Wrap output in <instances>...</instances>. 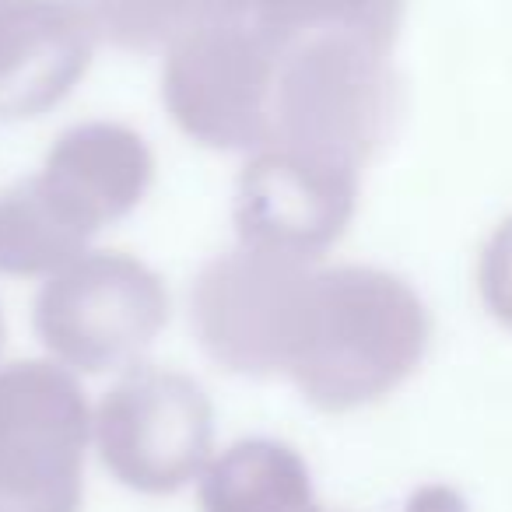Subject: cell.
I'll return each mask as SVG.
<instances>
[{"label":"cell","mask_w":512,"mask_h":512,"mask_svg":"<svg viewBox=\"0 0 512 512\" xmlns=\"http://www.w3.org/2000/svg\"><path fill=\"white\" fill-rule=\"evenodd\" d=\"M428 341V309L404 278L358 264L323 267L309 274L285 376L320 411H355L411 379Z\"/></svg>","instance_id":"cell-1"},{"label":"cell","mask_w":512,"mask_h":512,"mask_svg":"<svg viewBox=\"0 0 512 512\" xmlns=\"http://www.w3.org/2000/svg\"><path fill=\"white\" fill-rule=\"evenodd\" d=\"M271 144L369 165L400 120L393 53L351 36H313L274 46Z\"/></svg>","instance_id":"cell-2"},{"label":"cell","mask_w":512,"mask_h":512,"mask_svg":"<svg viewBox=\"0 0 512 512\" xmlns=\"http://www.w3.org/2000/svg\"><path fill=\"white\" fill-rule=\"evenodd\" d=\"M39 341L78 372L130 365L169 323V295L148 264L130 253L78 256L50 274L32 309Z\"/></svg>","instance_id":"cell-3"},{"label":"cell","mask_w":512,"mask_h":512,"mask_svg":"<svg viewBox=\"0 0 512 512\" xmlns=\"http://www.w3.org/2000/svg\"><path fill=\"white\" fill-rule=\"evenodd\" d=\"M92 435L102 467L123 488L172 495L211 460L214 407L190 376L141 365L102 397Z\"/></svg>","instance_id":"cell-4"},{"label":"cell","mask_w":512,"mask_h":512,"mask_svg":"<svg viewBox=\"0 0 512 512\" xmlns=\"http://www.w3.org/2000/svg\"><path fill=\"white\" fill-rule=\"evenodd\" d=\"M278 50L249 18L200 29L165 57L162 102L176 127L214 151L271 144Z\"/></svg>","instance_id":"cell-5"},{"label":"cell","mask_w":512,"mask_h":512,"mask_svg":"<svg viewBox=\"0 0 512 512\" xmlns=\"http://www.w3.org/2000/svg\"><path fill=\"white\" fill-rule=\"evenodd\" d=\"M309 274L302 260L249 246L207 260L190 292V323L207 358L235 376L285 372Z\"/></svg>","instance_id":"cell-6"},{"label":"cell","mask_w":512,"mask_h":512,"mask_svg":"<svg viewBox=\"0 0 512 512\" xmlns=\"http://www.w3.org/2000/svg\"><path fill=\"white\" fill-rule=\"evenodd\" d=\"M358 165L313 151L267 144L253 151L235 183L239 242L313 264L351 225L358 207Z\"/></svg>","instance_id":"cell-7"},{"label":"cell","mask_w":512,"mask_h":512,"mask_svg":"<svg viewBox=\"0 0 512 512\" xmlns=\"http://www.w3.org/2000/svg\"><path fill=\"white\" fill-rule=\"evenodd\" d=\"M92 435L85 390L53 362L0 369V495L81 502V467Z\"/></svg>","instance_id":"cell-8"},{"label":"cell","mask_w":512,"mask_h":512,"mask_svg":"<svg viewBox=\"0 0 512 512\" xmlns=\"http://www.w3.org/2000/svg\"><path fill=\"white\" fill-rule=\"evenodd\" d=\"M95 22L85 0L0 4V120L57 109L92 67Z\"/></svg>","instance_id":"cell-9"},{"label":"cell","mask_w":512,"mask_h":512,"mask_svg":"<svg viewBox=\"0 0 512 512\" xmlns=\"http://www.w3.org/2000/svg\"><path fill=\"white\" fill-rule=\"evenodd\" d=\"M39 172L88 228L102 232V225L127 218L144 200L155 158L137 130L95 120L64 130Z\"/></svg>","instance_id":"cell-10"},{"label":"cell","mask_w":512,"mask_h":512,"mask_svg":"<svg viewBox=\"0 0 512 512\" xmlns=\"http://www.w3.org/2000/svg\"><path fill=\"white\" fill-rule=\"evenodd\" d=\"M204 512H320L313 477L299 453L278 439H242L200 474Z\"/></svg>","instance_id":"cell-11"},{"label":"cell","mask_w":512,"mask_h":512,"mask_svg":"<svg viewBox=\"0 0 512 512\" xmlns=\"http://www.w3.org/2000/svg\"><path fill=\"white\" fill-rule=\"evenodd\" d=\"M95 235L43 172L0 193V274L8 278L64 271L88 253Z\"/></svg>","instance_id":"cell-12"},{"label":"cell","mask_w":512,"mask_h":512,"mask_svg":"<svg viewBox=\"0 0 512 512\" xmlns=\"http://www.w3.org/2000/svg\"><path fill=\"white\" fill-rule=\"evenodd\" d=\"M85 8L109 46L158 53L200 29L242 22L253 15V0H85Z\"/></svg>","instance_id":"cell-13"},{"label":"cell","mask_w":512,"mask_h":512,"mask_svg":"<svg viewBox=\"0 0 512 512\" xmlns=\"http://www.w3.org/2000/svg\"><path fill=\"white\" fill-rule=\"evenodd\" d=\"M404 4L407 0H253L249 22L274 46L313 36H351L393 53Z\"/></svg>","instance_id":"cell-14"},{"label":"cell","mask_w":512,"mask_h":512,"mask_svg":"<svg viewBox=\"0 0 512 512\" xmlns=\"http://www.w3.org/2000/svg\"><path fill=\"white\" fill-rule=\"evenodd\" d=\"M481 302L498 323L512 330V214L491 232L488 246L477 264Z\"/></svg>","instance_id":"cell-15"},{"label":"cell","mask_w":512,"mask_h":512,"mask_svg":"<svg viewBox=\"0 0 512 512\" xmlns=\"http://www.w3.org/2000/svg\"><path fill=\"white\" fill-rule=\"evenodd\" d=\"M0 512H81V502H71V498L0 495Z\"/></svg>","instance_id":"cell-16"},{"label":"cell","mask_w":512,"mask_h":512,"mask_svg":"<svg viewBox=\"0 0 512 512\" xmlns=\"http://www.w3.org/2000/svg\"><path fill=\"white\" fill-rule=\"evenodd\" d=\"M411 512H463V502L446 488H428L411 502Z\"/></svg>","instance_id":"cell-17"},{"label":"cell","mask_w":512,"mask_h":512,"mask_svg":"<svg viewBox=\"0 0 512 512\" xmlns=\"http://www.w3.org/2000/svg\"><path fill=\"white\" fill-rule=\"evenodd\" d=\"M0 348H4V313H0Z\"/></svg>","instance_id":"cell-18"},{"label":"cell","mask_w":512,"mask_h":512,"mask_svg":"<svg viewBox=\"0 0 512 512\" xmlns=\"http://www.w3.org/2000/svg\"><path fill=\"white\" fill-rule=\"evenodd\" d=\"M0 4H4V0H0Z\"/></svg>","instance_id":"cell-19"}]
</instances>
